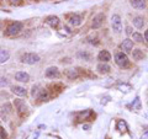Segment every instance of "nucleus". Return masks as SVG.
I'll return each instance as SVG.
<instances>
[{
	"mask_svg": "<svg viewBox=\"0 0 148 139\" xmlns=\"http://www.w3.org/2000/svg\"><path fill=\"white\" fill-rule=\"evenodd\" d=\"M10 1H11L12 4H15V3H19V1H21V0H10Z\"/></svg>",
	"mask_w": 148,
	"mask_h": 139,
	"instance_id": "obj_30",
	"label": "nucleus"
},
{
	"mask_svg": "<svg viewBox=\"0 0 148 139\" xmlns=\"http://www.w3.org/2000/svg\"><path fill=\"white\" fill-rule=\"evenodd\" d=\"M22 27H24L22 22H19V21L12 22L6 27L5 35L6 36H15V35H17V33H20V32L22 31Z\"/></svg>",
	"mask_w": 148,
	"mask_h": 139,
	"instance_id": "obj_1",
	"label": "nucleus"
},
{
	"mask_svg": "<svg viewBox=\"0 0 148 139\" xmlns=\"http://www.w3.org/2000/svg\"><path fill=\"white\" fill-rule=\"evenodd\" d=\"M44 75H46V78H48V79H58L61 76V73L57 67H49L46 69Z\"/></svg>",
	"mask_w": 148,
	"mask_h": 139,
	"instance_id": "obj_7",
	"label": "nucleus"
},
{
	"mask_svg": "<svg viewBox=\"0 0 148 139\" xmlns=\"http://www.w3.org/2000/svg\"><path fill=\"white\" fill-rule=\"evenodd\" d=\"M126 33H127V35H132V28H131L130 26L126 27Z\"/></svg>",
	"mask_w": 148,
	"mask_h": 139,
	"instance_id": "obj_28",
	"label": "nucleus"
},
{
	"mask_svg": "<svg viewBox=\"0 0 148 139\" xmlns=\"http://www.w3.org/2000/svg\"><path fill=\"white\" fill-rule=\"evenodd\" d=\"M10 58V53L5 49H0V64L6 63Z\"/></svg>",
	"mask_w": 148,
	"mask_h": 139,
	"instance_id": "obj_18",
	"label": "nucleus"
},
{
	"mask_svg": "<svg viewBox=\"0 0 148 139\" xmlns=\"http://www.w3.org/2000/svg\"><path fill=\"white\" fill-rule=\"evenodd\" d=\"M67 76L71 80H74V79H77V78L79 76V74H78V72L74 70V69H69V70L67 72Z\"/></svg>",
	"mask_w": 148,
	"mask_h": 139,
	"instance_id": "obj_20",
	"label": "nucleus"
},
{
	"mask_svg": "<svg viewBox=\"0 0 148 139\" xmlns=\"http://www.w3.org/2000/svg\"><path fill=\"white\" fill-rule=\"evenodd\" d=\"M133 26L137 27V28H143V26H145V20H143L142 16H135L133 17Z\"/></svg>",
	"mask_w": 148,
	"mask_h": 139,
	"instance_id": "obj_15",
	"label": "nucleus"
},
{
	"mask_svg": "<svg viewBox=\"0 0 148 139\" xmlns=\"http://www.w3.org/2000/svg\"><path fill=\"white\" fill-rule=\"evenodd\" d=\"M69 23H71L72 26H79L81 25V22H83V19H81V16L80 15H78V14H73L69 16Z\"/></svg>",
	"mask_w": 148,
	"mask_h": 139,
	"instance_id": "obj_11",
	"label": "nucleus"
},
{
	"mask_svg": "<svg viewBox=\"0 0 148 139\" xmlns=\"http://www.w3.org/2000/svg\"><path fill=\"white\" fill-rule=\"evenodd\" d=\"M104 20H105V14H98L94 16L93 19V22H91V27L94 28V30H96V28H100L102 26V23H104Z\"/></svg>",
	"mask_w": 148,
	"mask_h": 139,
	"instance_id": "obj_5",
	"label": "nucleus"
},
{
	"mask_svg": "<svg viewBox=\"0 0 148 139\" xmlns=\"http://www.w3.org/2000/svg\"><path fill=\"white\" fill-rule=\"evenodd\" d=\"M0 139H7V133L4 129V127L0 126Z\"/></svg>",
	"mask_w": 148,
	"mask_h": 139,
	"instance_id": "obj_25",
	"label": "nucleus"
},
{
	"mask_svg": "<svg viewBox=\"0 0 148 139\" xmlns=\"http://www.w3.org/2000/svg\"><path fill=\"white\" fill-rule=\"evenodd\" d=\"M115 63H116L120 68H127L130 65V60L126 53L123 52H118L115 54Z\"/></svg>",
	"mask_w": 148,
	"mask_h": 139,
	"instance_id": "obj_2",
	"label": "nucleus"
},
{
	"mask_svg": "<svg viewBox=\"0 0 148 139\" xmlns=\"http://www.w3.org/2000/svg\"><path fill=\"white\" fill-rule=\"evenodd\" d=\"M15 79L20 81V83H27V81L30 80V75H28L26 72H17L15 74Z\"/></svg>",
	"mask_w": 148,
	"mask_h": 139,
	"instance_id": "obj_13",
	"label": "nucleus"
},
{
	"mask_svg": "<svg viewBox=\"0 0 148 139\" xmlns=\"http://www.w3.org/2000/svg\"><path fill=\"white\" fill-rule=\"evenodd\" d=\"M41 90H42V88H40L38 85H35V86H32V91H31L32 96L37 99V97H38V95H40V92H41Z\"/></svg>",
	"mask_w": 148,
	"mask_h": 139,
	"instance_id": "obj_22",
	"label": "nucleus"
},
{
	"mask_svg": "<svg viewBox=\"0 0 148 139\" xmlns=\"http://www.w3.org/2000/svg\"><path fill=\"white\" fill-rule=\"evenodd\" d=\"M44 21H46L47 25H48V26H51L52 28H57V27H58V25H59V19L57 17V16H54V15L47 16Z\"/></svg>",
	"mask_w": 148,
	"mask_h": 139,
	"instance_id": "obj_8",
	"label": "nucleus"
},
{
	"mask_svg": "<svg viewBox=\"0 0 148 139\" xmlns=\"http://www.w3.org/2000/svg\"><path fill=\"white\" fill-rule=\"evenodd\" d=\"M14 105H15V107H16V110H17V112H19L20 116H24L25 113H27L28 107H27V105L25 104V101H22V100H15Z\"/></svg>",
	"mask_w": 148,
	"mask_h": 139,
	"instance_id": "obj_6",
	"label": "nucleus"
},
{
	"mask_svg": "<svg viewBox=\"0 0 148 139\" xmlns=\"http://www.w3.org/2000/svg\"><path fill=\"white\" fill-rule=\"evenodd\" d=\"M41 60L40 55L36 54V53H25L21 57V62L25 64H28V65H32V64H36Z\"/></svg>",
	"mask_w": 148,
	"mask_h": 139,
	"instance_id": "obj_3",
	"label": "nucleus"
},
{
	"mask_svg": "<svg viewBox=\"0 0 148 139\" xmlns=\"http://www.w3.org/2000/svg\"><path fill=\"white\" fill-rule=\"evenodd\" d=\"M111 27H112L114 32H116V33H121L122 32V21L117 14L112 15V17H111Z\"/></svg>",
	"mask_w": 148,
	"mask_h": 139,
	"instance_id": "obj_4",
	"label": "nucleus"
},
{
	"mask_svg": "<svg viewBox=\"0 0 148 139\" xmlns=\"http://www.w3.org/2000/svg\"><path fill=\"white\" fill-rule=\"evenodd\" d=\"M118 128H120L121 132H126V129H127V126H126V122H123V121H120L118 122Z\"/></svg>",
	"mask_w": 148,
	"mask_h": 139,
	"instance_id": "obj_27",
	"label": "nucleus"
},
{
	"mask_svg": "<svg viewBox=\"0 0 148 139\" xmlns=\"http://www.w3.org/2000/svg\"><path fill=\"white\" fill-rule=\"evenodd\" d=\"M77 57L79 59H83V60H86V62H89L90 59H91V55L89 54L88 52H84V51H79L77 53Z\"/></svg>",
	"mask_w": 148,
	"mask_h": 139,
	"instance_id": "obj_19",
	"label": "nucleus"
},
{
	"mask_svg": "<svg viewBox=\"0 0 148 139\" xmlns=\"http://www.w3.org/2000/svg\"><path fill=\"white\" fill-rule=\"evenodd\" d=\"M38 100H41V101H44V100H47L48 99V94H47V91L44 89H42L41 90V92H40V95H38V97H37Z\"/></svg>",
	"mask_w": 148,
	"mask_h": 139,
	"instance_id": "obj_23",
	"label": "nucleus"
},
{
	"mask_svg": "<svg viewBox=\"0 0 148 139\" xmlns=\"http://www.w3.org/2000/svg\"><path fill=\"white\" fill-rule=\"evenodd\" d=\"M110 65L108 63H99L98 67H96V70L99 74H108V73H110Z\"/></svg>",
	"mask_w": 148,
	"mask_h": 139,
	"instance_id": "obj_14",
	"label": "nucleus"
},
{
	"mask_svg": "<svg viewBox=\"0 0 148 139\" xmlns=\"http://www.w3.org/2000/svg\"><path fill=\"white\" fill-rule=\"evenodd\" d=\"M131 5H132L135 9H145L146 6V1L145 0H131Z\"/></svg>",
	"mask_w": 148,
	"mask_h": 139,
	"instance_id": "obj_16",
	"label": "nucleus"
},
{
	"mask_svg": "<svg viewBox=\"0 0 148 139\" xmlns=\"http://www.w3.org/2000/svg\"><path fill=\"white\" fill-rule=\"evenodd\" d=\"M132 105H133V108H136V110H139V108H141V100H139L138 96L135 99V104H132Z\"/></svg>",
	"mask_w": 148,
	"mask_h": 139,
	"instance_id": "obj_26",
	"label": "nucleus"
},
{
	"mask_svg": "<svg viewBox=\"0 0 148 139\" xmlns=\"http://www.w3.org/2000/svg\"><path fill=\"white\" fill-rule=\"evenodd\" d=\"M132 41L138 42V43H142L143 42V36L141 33H138V32H133L132 33Z\"/></svg>",
	"mask_w": 148,
	"mask_h": 139,
	"instance_id": "obj_21",
	"label": "nucleus"
},
{
	"mask_svg": "<svg viewBox=\"0 0 148 139\" xmlns=\"http://www.w3.org/2000/svg\"><path fill=\"white\" fill-rule=\"evenodd\" d=\"M9 85V80L5 76H0V88H5Z\"/></svg>",
	"mask_w": 148,
	"mask_h": 139,
	"instance_id": "obj_24",
	"label": "nucleus"
},
{
	"mask_svg": "<svg viewBox=\"0 0 148 139\" xmlns=\"http://www.w3.org/2000/svg\"><path fill=\"white\" fill-rule=\"evenodd\" d=\"M132 57H133V59L135 60H142L143 58H145V53H143L142 49H139V48H137V49H135L132 52Z\"/></svg>",
	"mask_w": 148,
	"mask_h": 139,
	"instance_id": "obj_17",
	"label": "nucleus"
},
{
	"mask_svg": "<svg viewBox=\"0 0 148 139\" xmlns=\"http://www.w3.org/2000/svg\"><path fill=\"white\" fill-rule=\"evenodd\" d=\"M121 48H122V51L125 52L126 54H127V53H130L131 51H132V48H133V41L130 39V38H126V39L122 42Z\"/></svg>",
	"mask_w": 148,
	"mask_h": 139,
	"instance_id": "obj_9",
	"label": "nucleus"
},
{
	"mask_svg": "<svg viewBox=\"0 0 148 139\" xmlns=\"http://www.w3.org/2000/svg\"><path fill=\"white\" fill-rule=\"evenodd\" d=\"M11 92L15 94V95H17V96H26L27 95V90L22 86H19V85H12Z\"/></svg>",
	"mask_w": 148,
	"mask_h": 139,
	"instance_id": "obj_10",
	"label": "nucleus"
},
{
	"mask_svg": "<svg viewBox=\"0 0 148 139\" xmlns=\"http://www.w3.org/2000/svg\"><path fill=\"white\" fill-rule=\"evenodd\" d=\"M145 39L147 41V42H148V30L145 32Z\"/></svg>",
	"mask_w": 148,
	"mask_h": 139,
	"instance_id": "obj_29",
	"label": "nucleus"
},
{
	"mask_svg": "<svg viewBox=\"0 0 148 139\" xmlns=\"http://www.w3.org/2000/svg\"><path fill=\"white\" fill-rule=\"evenodd\" d=\"M98 59L100 60L101 63H108L111 60V54H110V52L109 51H101L100 53L98 54Z\"/></svg>",
	"mask_w": 148,
	"mask_h": 139,
	"instance_id": "obj_12",
	"label": "nucleus"
}]
</instances>
